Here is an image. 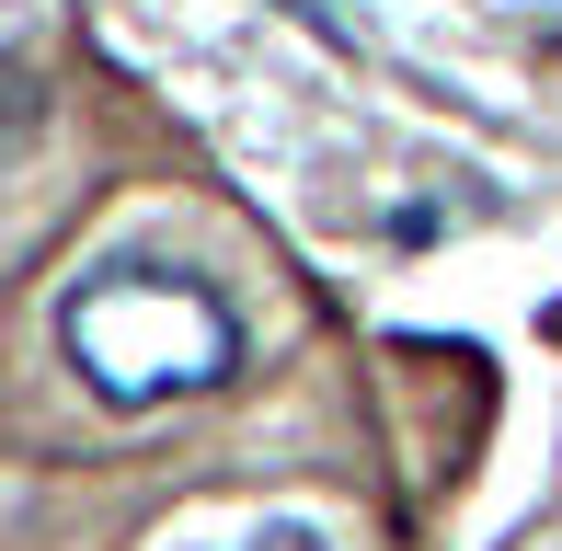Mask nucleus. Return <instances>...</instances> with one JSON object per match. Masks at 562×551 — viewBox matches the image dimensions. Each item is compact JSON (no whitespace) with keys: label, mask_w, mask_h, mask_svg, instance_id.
I'll use <instances>...</instances> for the list:
<instances>
[{"label":"nucleus","mask_w":562,"mask_h":551,"mask_svg":"<svg viewBox=\"0 0 562 551\" xmlns=\"http://www.w3.org/2000/svg\"><path fill=\"white\" fill-rule=\"evenodd\" d=\"M58 357L81 368L92 403L161 414V403H195V391H218L229 368H241V311H229L195 265L149 254V241H115L92 276H69Z\"/></svg>","instance_id":"nucleus-1"},{"label":"nucleus","mask_w":562,"mask_h":551,"mask_svg":"<svg viewBox=\"0 0 562 551\" xmlns=\"http://www.w3.org/2000/svg\"><path fill=\"white\" fill-rule=\"evenodd\" d=\"M35 127H46V81L35 69H0V149H23Z\"/></svg>","instance_id":"nucleus-2"},{"label":"nucleus","mask_w":562,"mask_h":551,"mask_svg":"<svg viewBox=\"0 0 562 551\" xmlns=\"http://www.w3.org/2000/svg\"><path fill=\"white\" fill-rule=\"evenodd\" d=\"M218 551H334L311 529V517H265V529H241V540H218Z\"/></svg>","instance_id":"nucleus-3"}]
</instances>
